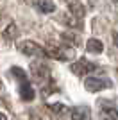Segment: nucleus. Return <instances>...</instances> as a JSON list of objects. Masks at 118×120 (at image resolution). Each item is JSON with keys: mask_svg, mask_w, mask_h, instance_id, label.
<instances>
[{"mask_svg": "<svg viewBox=\"0 0 118 120\" xmlns=\"http://www.w3.org/2000/svg\"><path fill=\"white\" fill-rule=\"evenodd\" d=\"M30 72H32V77H34L38 82H41V86L50 82V70H48L47 65H43V63H32Z\"/></svg>", "mask_w": 118, "mask_h": 120, "instance_id": "2", "label": "nucleus"}, {"mask_svg": "<svg viewBox=\"0 0 118 120\" xmlns=\"http://www.w3.org/2000/svg\"><path fill=\"white\" fill-rule=\"evenodd\" d=\"M38 9L41 11V13H54L55 4L52 0H38Z\"/></svg>", "mask_w": 118, "mask_h": 120, "instance_id": "10", "label": "nucleus"}, {"mask_svg": "<svg viewBox=\"0 0 118 120\" xmlns=\"http://www.w3.org/2000/svg\"><path fill=\"white\" fill-rule=\"evenodd\" d=\"M86 50L91 52V54H100V52L104 50V45H102V41H100V40L91 38V40H88V43H86Z\"/></svg>", "mask_w": 118, "mask_h": 120, "instance_id": "9", "label": "nucleus"}, {"mask_svg": "<svg viewBox=\"0 0 118 120\" xmlns=\"http://www.w3.org/2000/svg\"><path fill=\"white\" fill-rule=\"evenodd\" d=\"M113 82L109 79H100V77H88L84 81V88L88 91H100V90H106V88H111Z\"/></svg>", "mask_w": 118, "mask_h": 120, "instance_id": "3", "label": "nucleus"}, {"mask_svg": "<svg viewBox=\"0 0 118 120\" xmlns=\"http://www.w3.org/2000/svg\"><path fill=\"white\" fill-rule=\"evenodd\" d=\"M48 109L52 111V113H57V115H63L64 111H68L66 106H63V104H48Z\"/></svg>", "mask_w": 118, "mask_h": 120, "instance_id": "13", "label": "nucleus"}, {"mask_svg": "<svg viewBox=\"0 0 118 120\" xmlns=\"http://www.w3.org/2000/svg\"><path fill=\"white\" fill-rule=\"evenodd\" d=\"M20 97H22V100H25V102H29V100L34 99V90H32V86L29 84V77H25V79L20 81Z\"/></svg>", "mask_w": 118, "mask_h": 120, "instance_id": "6", "label": "nucleus"}, {"mask_svg": "<svg viewBox=\"0 0 118 120\" xmlns=\"http://www.w3.org/2000/svg\"><path fill=\"white\" fill-rule=\"evenodd\" d=\"M100 120H118V111L116 109H102Z\"/></svg>", "mask_w": 118, "mask_h": 120, "instance_id": "12", "label": "nucleus"}, {"mask_svg": "<svg viewBox=\"0 0 118 120\" xmlns=\"http://www.w3.org/2000/svg\"><path fill=\"white\" fill-rule=\"evenodd\" d=\"M0 120H7V116H5L4 113H0Z\"/></svg>", "mask_w": 118, "mask_h": 120, "instance_id": "15", "label": "nucleus"}, {"mask_svg": "<svg viewBox=\"0 0 118 120\" xmlns=\"http://www.w3.org/2000/svg\"><path fill=\"white\" fill-rule=\"evenodd\" d=\"M72 120H91V111L84 106H79L72 109Z\"/></svg>", "mask_w": 118, "mask_h": 120, "instance_id": "7", "label": "nucleus"}, {"mask_svg": "<svg viewBox=\"0 0 118 120\" xmlns=\"http://www.w3.org/2000/svg\"><path fill=\"white\" fill-rule=\"evenodd\" d=\"M2 36H4V40L5 41H11V40H15L16 36H18V29H16V25L15 23H9V27L2 32Z\"/></svg>", "mask_w": 118, "mask_h": 120, "instance_id": "11", "label": "nucleus"}, {"mask_svg": "<svg viewBox=\"0 0 118 120\" xmlns=\"http://www.w3.org/2000/svg\"><path fill=\"white\" fill-rule=\"evenodd\" d=\"M20 52L23 56H47L45 54V49L43 47H39L38 43H34V41H23V43H20Z\"/></svg>", "mask_w": 118, "mask_h": 120, "instance_id": "4", "label": "nucleus"}, {"mask_svg": "<svg viewBox=\"0 0 118 120\" xmlns=\"http://www.w3.org/2000/svg\"><path fill=\"white\" fill-rule=\"evenodd\" d=\"M70 68H72V72H74L75 75H86V74H89V72H93L97 66H95L91 61H88V59H84V57H82V59L75 61Z\"/></svg>", "mask_w": 118, "mask_h": 120, "instance_id": "5", "label": "nucleus"}, {"mask_svg": "<svg viewBox=\"0 0 118 120\" xmlns=\"http://www.w3.org/2000/svg\"><path fill=\"white\" fill-rule=\"evenodd\" d=\"M114 45L118 47V32H116V34H114Z\"/></svg>", "mask_w": 118, "mask_h": 120, "instance_id": "14", "label": "nucleus"}, {"mask_svg": "<svg viewBox=\"0 0 118 120\" xmlns=\"http://www.w3.org/2000/svg\"><path fill=\"white\" fill-rule=\"evenodd\" d=\"M70 16L74 18V20H77V22H81L84 18V7L79 2H70Z\"/></svg>", "mask_w": 118, "mask_h": 120, "instance_id": "8", "label": "nucleus"}, {"mask_svg": "<svg viewBox=\"0 0 118 120\" xmlns=\"http://www.w3.org/2000/svg\"><path fill=\"white\" fill-rule=\"evenodd\" d=\"M45 54L50 56V57H54V59H59V61H70L74 59V49L72 47H66V45H52V43H48L47 45V49H45Z\"/></svg>", "mask_w": 118, "mask_h": 120, "instance_id": "1", "label": "nucleus"}]
</instances>
